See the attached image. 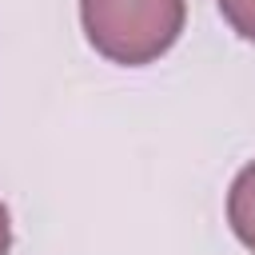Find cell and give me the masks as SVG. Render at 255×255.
Instances as JSON below:
<instances>
[{
  "mask_svg": "<svg viewBox=\"0 0 255 255\" xmlns=\"http://www.w3.org/2000/svg\"><path fill=\"white\" fill-rule=\"evenodd\" d=\"M187 0H80L88 44L124 68L159 60L183 32Z\"/></svg>",
  "mask_w": 255,
  "mask_h": 255,
  "instance_id": "obj_1",
  "label": "cell"
},
{
  "mask_svg": "<svg viewBox=\"0 0 255 255\" xmlns=\"http://www.w3.org/2000/svg\"><path fill=\"white\" fill-rule=\"evenodd\" d=\"M227 219H231L235 239L247 251H255V163H247L235 175V183L227 191Z\"/></svg>",
  "mask_w": 255,
  "mask_h": 255,
  "instance_id": "obj_2",
  "label": "cell"
},
{
  "mask_svg": "<svg viewBox=\"0 0 255 255\" xmlns=\"http://www.w3.org/2000/svg\"><path fill=\"white\" fill-rule=\"evenodd\" d=\"M219 12L243 40H255V0H219Z\"/></svg>",
  "mask_w": 255,
  "mask_h": 255,
  "instance_id": "obj_3",
  "label": "cell"
},
{
  "mask_svg": "<svg viewBox=\"0 0 255 255\" xmlns=\"http://www.w3.org/2000/svg\"><path fill=\"white\" fill-rule=\"evenodd\" d=\"M12 247V223H8V207L0 203V255H8Z\"/></svg>",
  "mask_w": 255,
  "mask_h": 255,
  "instance_id": "obj_4",
  "label": "cell"
}]
</instances>
